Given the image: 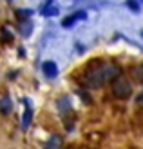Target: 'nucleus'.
Returning <instances> with one entry per match:
<instances>
[{
	"label": "nucleus",
	"instance_id": "nucleus-1",
	"mask_svg": "<svg viewBox=\"0 0 143 149\" xmlns=\"http://www.w3.org/2000/svg\"><path fill=\"white\" fill-rule=\"evenodd\" d=\"M112 93H114L116 98H129L131 93H132V87H131V84L125 78L116 77L114 80H112Z\"/></svg>",
	"mask_w": 143,
	"mask_h": 149
},
{
	"label": "nucleus",
	"instance_id": "nucleus-2",
	"mask_svg": "<svg viewBox=\"0 0 143 149\" xmlns=\"http://www.w3.org/2000/svg\"><path fill=\"white\" fill-rule=\"evenodd\" d=\"M42 71H44V74H46V77L53 78V77H56L58 68H56L55 62H44V64H42Z\"/></svg>",
	"mask_w": 143,
	"mask_h": 149
},
{
	"label": "nucleus",
	"instance_id": "nucleus-3",
	"mask_svg": "<svg viewBox=\"0 0 143 149\" xmlns=\"http://www.w3.org/2000/svg\"><path fill=\"white\" fill-rule=\"evenodd\" d=\"M132 74H134V78H136V80L143 82V64L134 65V68H132Z\"/></svg>",
	"mask_w": 143,
	"mask_h": 149
},
{
	"label": "nucleus",
	"instance_id": "nucleus-4",
	"mask_svg": "<svg viewBox=\"0 0 143 149\" xmlns=\"http://www.w3.org/2000/svg\"><path fill=\"white\" fill-rule=\"evenodd\" d=\"M0 111H2L4 115H6V113H9V111H11V102L7 100V98H4L2 102H0Z\"/></svg>",
	"mask_w": 143,
	"mask_h": 149
},
{
	"label": "nucleus",
	"instance_id": "nucleus-5",
	"mask_svg": "<svg viewBox=\"0 0 143 149\" xmlns=\"http://www.w3.org/2000/svg\"><path fill=\"white\" fill-rule=\"evenodd\" d=\"M127 6H129V9L134 11V13H138V11H140V4L136 2V0H127Z\"/></svg>",
	"mask_w": 143,
	"mask_h": 149
},
{
	"label": "nucleus",
	"instance_id": "nucleus-6",
	"mask_svg": "<svg viewBox=\"0 0 143 149\" xmlns=\"http://www.w3.org/2000/svg\"><path fill=\"white\" fill-rule=\"evenodd\" d=\"M29 120H31V111L27 109V113L24 115V122H22V125H24V129H26L27 125H29Z\"/></svg>",
	"mask_w": 143,
	"mask_h": 149
},
{
	"label": "nucleus",
	"instance_id": "nucleus-7",
	"mask_svg": "<svg viewBox=\"0 0 143 149\" xmlns=\"http://www.w3.org/2000/svg\"><path fill=\"white\" fill-rule=\"evenodd\" d=\"M74 20H76V15H74V17H71V18H65V20L62 22V26H64V27H67V26H71Z\"/></svg>",
	"mask_w": 143,
	"mask_h": 149
},
{
	"label": "nucleus",
	"instance_id": "nucleus-8",
	"mask_svg": "<svg viewBox=\"0 0 143 149\" xmlns=\"http://www.w3.org/2000/svg\"><path fill=\"white\" fill-rule=\"evenodd\" d=\"M56 13H58L56 7H49V9H46V15H56Z\"/></svg>",
	"mask_w": 143,
	"mask_h": 149
},
{
	"label": "nucleus",
	"instance_id": "nucleus-9",
	"mask_svg": "<svg viewBox=\"0 0 143 149\" xmlns=\"http://www.w3.org/2000/svg\"><path fill=\"white\" fill-rule=\"evenodd\" d=\"M136 102H138V104H141V106H143V91H141V93L138 95V98H136Z\"/></svg>",
	"mask_w": 143,
	"mask_h": 149
}]
</instances>
